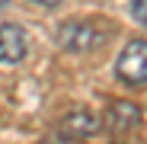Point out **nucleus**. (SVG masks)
I'll return each mask as SVG.
<instances>
[{"instance_id": "f03ea898", "label": "nucleus", "mask_w": 147, "mask_h": 144, "mask_svg": "<svg viewBox=\"0 0 147 144\" xmlns=\"http://www.w3.org/2000/svg\"><path fill=\"white\" fill-rule=\"evenodd\" d=\"M102 122H106V128H109L112 138L138 135V128H141V109L134 103H128V99H118V103L109 106V112H106Z\"/></svg>"}, {"instance_id": "423d86ee", "label": "nucleus", "mask_w": 147, "mask_h": 144, "mask_svg": "<svg viewBox=\"0 0 147 144\" xmlns=\"http://www.w3.org/2000/svg\"><path fill=\"white\" fill-rule=\"evenodd\" d=\"M131 16H134V22L147 26V0H131Z\"/></svg>"}, {"instance_id": "0eeeda50", "label": "nucleus", "mask_w": 147, "mask_h": 144, "mask_svg": "<svg viewBox=\"0 0 147 144\" xmlns=\"http://www.w3.org/2000/svg\"><path fill=\"white\" fill-rule=\"evenodd\" d=\"M35 3H42V7H55V3H61V0H35Z\"/></svg>"}, {"instance_id": "20e7f679", "label": "nucleus", "mask_w": 147, "mask_h": 144, "mask_svg": "<svg viewBox=\"0 0 147 144\" xmlns=\"http://www.w3.org/2000/svg\"><path fill=\"white\" fill-rule=\"evenodd\" d=\"M26 39L29 35L19 26L3 22V26H0V64H19L22 58H26V48H29Z\"/></svg>"}, {"instance_id": "f257e3e1", "label": "nucleus", "mask_w": 147, "mask_h": 144, "mask_svg": "<svg viewBox=\"0 0 147 144\" xmlns=\"http://www.w3.org/2000/svg\"><path fill=\"white\" fill-rule=\"evenodd\" d=\"M115 70H118V77L125 83H131V87L147 83V42L144 39L128 42L125 48H121L118 61H115Z\"/></svg>"}, {"instance_id": "39448f33", "label": "nucleus", "mask_w": 147, "mask_h": 144, "mask_svg": "<svg viewBox=\"0 0 147 144\" xmlns=\"http://www.w3.org/2000/svg\"><path fill=\"white\" fill-rule=\"evenodd\" d=\"M96 128H99V118H96L93 112H86V109H77V112H67L64 118H61V125H58V135L61 138H90Z\"/></svg>"}, {"instance_id": "7ed1b4c3", "label": "nucleus", "mask_w": 147, "mask_h": 144, "mask_svg": "<svg viewBox=\"0 0 147 144\" xmlns=\"http://www.w3.org/2000/svg\"><path fill=\"white\" fill-rule=\"evenodd\" d=\"M58 42L64 51H90V48H96L102 42V35L96 32L90 22H64V26L58 29Z\"/></svg>"}, {"instance_id": "6e6552de", "label": "nucleus", "mask_w": 147, "mask_h": 144, "mask_svg": "<svg viewBox=\"0 0 147 144\" xmlns=\"http://www.w3.org/2000/svg\"><path fill=\"white\" fill-rule=\"evenodd\" d=\"M3 3H7V0H0V7H3Z\"/></svg>"}]
</instances>
